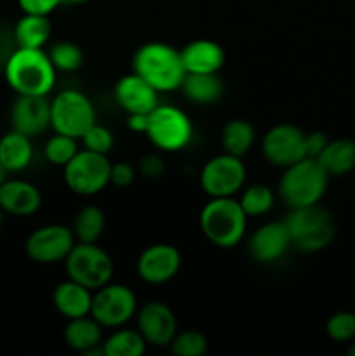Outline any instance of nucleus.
<instances>
[{
  "label": "nucleus",
  "mask_w": 355,
  "mask_h": 356,
  "mask_svg": "<svg viewBox=\"0 0 355 356\" xmlns=\"http://www.w3.org/2000/svg\"><path fill=\"white\" fill-rule=\"evenodd\" d=\"M58 70L44 49L17 47L3 65V76L17 96H49Z\"/></svg>",
  "instance_id": "f257e3e1"
},
{
  "label": "nucleus",
  "mask_w": 355,
  "mask_h": 356,
  "mask_svg": "<svg viewBox=\"0 0 355 356\" xmlns=\"http://www.w3.org/2000/svg\"><path fill=\"white\" fill-rule=\"evenodd\" d=\"M132 72L143 76L157 92L178 90L187 76L180 51L164 42H148L136 49Z\"/></svg>",
  "instance_id": "f03ea898"
},
{
  "label": "nucleus",
  "mask_w": 355,
  "mask_h": 356,
  "mask_svg": "<svg viewBox=\"0 0 355 356\" xmlns=\"http://www.w3.org/2000/svg\"><path fill=\"white\" fill-rule=\"evenodd\" d=\"M200 232L212 245L232 249L246 236L247 214L233 197L211 198L198 216Z\"/></svg>",
  "instance_id": "7ed1b4c3"
},
{
  "label": "nucleus",
  "mask_w": 355,
  "mask_h": 356,
  "mask_svg": "<svg viewBox=\"0 0 355 356\" xmlns=\"http://www.w3.org/2000/svg\"><path fill=\"white\" fill-rule=\"evenodd\" d=\"M329 184V174L317 159L298 160L285 167L278 181V197L289 209L308 207L320 204Z\"/></svg>",
  "instance_id": "20e7f679"
},
{
  "label": "nucleus",
  "mask_w": 355,
  "mask_h": 356,
  "mask_svg": "<svg viewBox=\"0 0 355 356\" xmlns=\"http://www.w3.org/2000/svg\"><path fill=\"white\" fill-rule=\"evenodd\" d=\"M284 222L291 235V243L299 252H319L331 245L336 235V222L333 214L322 205L289 209Z\"/></svg>",
  "instance_id": "39448f33"
},
{
  "label": "nucleus",
  "mask_w": 355,
  "mask_h": 356,
  "mask_svg": "<svg viewBox=\"0 0 355 356\" xmlns=\"http://www.w3.org/2000/svg\"><path fill=\"white\" fill-rule=\"evenodd\" d=\"M145 136L160 152L176 153L187 148L194 139V124L178 106L157 104L155 110L148 113Z\"/></svg>",
  "instance_id": "423d86ee"
},
{
  "label": "nucleus",
  "mask_w": 355,
  "mask_h": 356,
  "mask_svg": "<svg viewBox=\"0 0 355 356\" xmlns=\"http://www.w3.org/2000/svg\"><path fill=\"white\" fill-rule=\"evenodd\" d=\"M96 124L93 101L77 89H65L51 101V127L58 134L80 139L90 125Z\"/></svg>",
  "instance_id": "0eeeda50"
},
{
  "label": "nucleus",
  "mask_w": 355,
  "mask_h": 356,
  "mask_svg": "<svg viewBox=\"0 0 355 356\" xmlns=\"http://www.w3.org/2000/svg\"><path fill=\"white\" fill-rule=\"evenodd\" d=\"M68 278L90 291H97L113 278V259L96 243L77 242L65 259Z\"/></svg>",
  "instance_id": "6e6552de"
},
{
  "label": "nucleus",
  "mask_w": 355,
  "mask_h": 356,
  "mask_svg": "<svg viewBox=\"0 0 355 356\" xmlns=\"http://www.w3.org/2000/svg\"><path fill=\"white\" fill-rule=\"evenodd\" d=\"M65 183L70 191L80 197H94L110 184L111 163L106 155L79 149L65 167Z\"/></svg>",
  "instance_id": "1a4fd4ad"
},
{
  "label": "nucleus",
  "mask_w": 355,
  "mask_h": 356,
  "mask_svg": "<svg viewBox=\"0 0 355 356\" xmlns=\"http://www.w3.org/2000/svg\"><path fill=\"white\" fill-rule=\"evenodd\" d=\"M138 312V298L122 284H106L94 291L90 316L103 329H118L132 320Z\"/></svg>",
  "instance_id": "9d476101"
},
{
  "label": "nucleus",
  "mask_w": 355,
  "mask_h": 356,
  "mask_svg": "<svg viewBox=\"0 0 355 356\" xmlns=\"http://www.w3.org/2000/svg\"><path fill=\"white\" fill-rule=\"evenodd\" d=\"M247 169L242 159L223 152L204 163L200 170V188L209 198L233 197L246 184Z\"/></svg>",
  "instance_id": "9b49d317"
},
{
  "label": "nucleus",
  "mask_w": 355,
  "mask_h": 356,
  "mask_svg": "<svg viewBox=\"0 0 355 356\" xmlns=\"http://www.w3.org/2000/svg\"><path fill=\"white\" fill-rule=\"evenodd\" d=\"M77 243L72 228L63 225H45L33 229L24 242V252L33 263L54 264L66 259Z\"/></svg>",
  "instance_id": "f8f14e48"
},
{
  "label": "nucleus",
  "mask_w": 355,
  "mask_h": 356,
  "mask_svg": "<svg viewBox=\"0 0 355 356\" xmlns=\"http://www.w3.org/2000/svg\"><path fill=\"white\" fill-rule=\"evenodd\" d=\"M306 132L292 124H277L268 129L261 141V152L270 165L285 167L292 165L298 160L305 159Z\"/></svg>",
  "instance_id": "ddd939ff"
},
{
  "label": "nucleus",
  "mask_w": 355,
  "mask_h": 356,
  "mask_svg": "<svg viewBox=\"0 0 355 356\" xmlns=\"http://www.w3.org/2000/svg\"><path fill=\"white\" fill-rule=\"evenodd\" d=\"M136 325L146 344L167 348L178 334V320L173 309L160 301H150L136 312Z\"/></svg>",
  "instance_id": "4468645a"
},
{
  "label": "nucleus",
  "mask_w": 355,
  "mask_h": 356,
  "mask_svg": "<svg viewBox=\"0 0 355 356\" xmlns=\"http://www.w3.org/2000/svg\"><path fill=\"white\" fill-rule=\"evenodd\" d=\"M181 268V252L171 243H153L138 257L136 270L145 284L162 285L173 280Z\"/></svg>",
  "instance_id": "2eb2a0df"
},
{
  "label": "nucleus",
  "mask_w": 355,
  "mask_h": 356,
  "mask_svg": "<svg viewBox=\"0 0 355 356\" xmlns=\"http://www.w3.org/2000/svg\"><path fill=\"white\" fill-rule=\"evenodd\" d=\"M292 247L291 235L282 221H270L254 229L247 238V252L254 263L270 264L281 259Z\"/></svg>",
  "instance_id": "dca6fc26"
},
{
  "label": "nucleus",
  "mask_w": 355,
  "mask_h": 356,
  "mask_svg": "<svg viewBox=\"0 0 355 356\" xmlns=\"http://www.w3.org/2000/svg\"><path fill=\"white\" fill-rule=\"evenodd\" d=\"M14 131L35 138L51 127V101L47 96H17L10 108Z\"/></svg>",
  "instance_id": "f3484780"
},
{
  "label": "nucleus",
  "mask_w": 355,
  "mask_h": 356,
  "mask_svg": "<svg viewBox=\"0 0 355 356\" xmlns=\"http://www.w3.org/2000/svg\"><path fill=\"white\" fill-rule=\"evenodd\" d=\"M113 97L127 115L150 113L159 104V92L138 73H127L115 83Z\"/></svg>",
  "instance_id": "a211bd4d"
},
{
  "label": "nucleus",
  "mask_w": 355,
  "mask_h": 356,
  "mask_svg": "<svg viewBox=\"0 0 355 356\" xmlns=\"http://www.w3.org/2000/svg\"><path fill=\"white\" fill-rule=\"evenodd\" d=\"M42 205V193L35 184L24 179H6L0 184V207L3 214L26 218Z\"/></svg>",
  "instance_id": "6ab92c4d"
},
{
  "label": "nucleus",
  "mask_w": 355,
  "mask_h": 356,
  "mask_svg": "<svg viewBox=\"0 0 355 356\" xmlns=\"http://www.w3.org/2000/svg\"><path fill=\"white\" fill-rule=\"evenodd\" d=\"M187 73H219L225 66V49L209 38H197L180 51Z\"/></svg>",
  "instance_id": "aec40b11"
},
{
  "label": "nucleus",
  "mask_w": 355,
  "mask_h": 356,
  "mask_svg": "<svg viewBox=\"0 0 355 356\" xmlns=\"http://www.w3.org/2000/svg\"><path fill=\"white\" fill-rule=\"evenodd\" d=\"M63 339L66 346L87 356L103 355V327L90 315L72 318L63 330ZM104 356V355H103Z\"/></svg>",
  "instance_id": "412c9836"
},
{
  "label": "nucleus",
  "mask_w": 355,
  "mask_h": 356,
  "mask_svg": "<svg viewBox=\"0 0 355 356\" xmlns=\"http://www.w3.org/2000/svg\"><path fill=\"white\" fill-rule=\"evenodd\" d=\"M52 305L56 312L66 320L87 316L90 315V306H93V291L68 278L54 289Z\"/></svg>",
  "instance_id": "4be33fe9"
},
{
  "label": "nucleus",
  "mask_w": 355,
  "mask_h": 356,
  "mask_svg": "<svg viewBox=\"0 0 355 356\" xmlns=\"http://www.w3.org/2000/svg\"><path fill=\"white\" fill-rule=\"evenodd\" d=\"M33 159L31 138L17 131H9L0 138V162L10 172H21Z\"/></svg>",
  "instance_id": "5701e85b"
},
{
  "label": "nucleus",
  "mask_w": 355,
  "mask_h": 356,
  "mask_svg": "<svg viewBox=\"0 0 355 356\" xmlns=\"http://www.w3.org/2000/svg\"><path fill=\"white\" fill-rule=\"evenodd\" d=\"M317 160L329 174V177L345 176L355 169V141L347 138L333 139V141L329 139Z\"/></svg>",
  "instance_id": "b1692460"
},
{
  "label": "nucleus",
  "mask_w": 355,
  "mask_h": 356,
  "mask_svg": "<svg viewBox=\"0 0 355 356\" xmlns=\"http://www.w3.org/2000/svg\"><path fill=\"white\" fill-rule=\"evenodd\" d=\"M52 35V24L49 16L40 14H24L14 26V40L17 47L44 49Z\"/></svg>",
  "instance_id": "393cba45"
},
{
  "label": "nucleus",
  "mask_w": 355,
  "mask_h": 356,
  "mask_svg": "<svg viewBox=\"0 0 355 356\" xmlns=\"http://www.w3.org/2000/svg\"><path fill=\"white\" fill-rule=\"evenodd\" d=\"M180 89L188 101L197 104H212L223 96L218 73H187Z\"/></svg>",
  "instance_id": "a878e982"
},
{
  "label": "nucleus",
  "mask_w": 355,
  "mask_h": 356,
  "mask_svg": "<svg viewBox=\"0 0 355 356\" xmlns=\"http://www.w3.org/2000/svg\"><path fill=\"white\" fill-rule=\"evenodd\" d=\"M219 141H221L223 152L242 159L254 146V141H256V129L246 118H233V120L226 122L223 125Z\"/></svg>",
  "instance_id": "bb28decb"
},
{
  "label": "nucleus",
  "mask_w": 355,
  "mask_h": 356,
  "mask_svg": "<svg viewBox=\"0 0 355 356\" xmlns=\"http://www.w3.org/2000/svg\"><path fill=\"white\" fill-rule=\"evenodd\" d=\"M146 346L148 344L143 339L139 330L120 329V327L101 343L104 356H143Z\"/></svg>",
  "instance_id": "cd10ccee"
},
{
  "label": "nucleus",
  "mask_w": 355,
  "mask_h": 356,
  "mask_svg": "<svg viewBox=\"0 0 355 356\" xmlns=\"http://www.w3.org/2000/svg\"><path fill=\"white\" fill-rule=\"evenodd\" d=\"M104 226H106L104 212L96 205H86L77 212L72 229L77 242L96 243L103 235Z\"/></svg>",
  "instance_id": "c85d7f7f"
},
{
  "label": "nucleus",
  "mask_w": 355,
  "mask_h": 356,
  "mask_svg": "<svg viewBox=\"0 0 355 356\" xmlns=\"http://www.w3.org/2000/svg\"><path fill=\"white\" fill-rule=\"evenodd\" d=\"M239 202L247 218H260L271 211L275 204V195L267 184H251L244 188Z\"/></svg>",
  "instance_id": "c756f323"
},
{
  "label": "nucleus",
  "mask_w": 355,
  "mask_h": 356,
  "mask_svg": "<svg viewBox=\"0 0 355 356\" xmlns=\"http://www.w3.org/2000/svg\"><path fill=\"white\" fill-rule=\"evenodd\" d=\"M49 58H51L52 65L58 72L72 73L82 66L84 63V52L77 44L68 40L56 42L51 49H49Z\"/></svg>",
  "instance_id": "7c9ffc66"
},
{
  "label": "nucleus",
  "mask_w": 355,
  "mask_h": 356,
  "mask_svg": "<svg viewBox=\"0 0 355 356\" xmlns=\"http://www.w3.org/2000/svg\"><path fill=\"white\" fill-rule=\"evenodd\" d=\"M77 141H79V139L54 132V136L49 138V141L45 143V148H44L45 160L56 167H65L66 163H68L70 160L79 153Z\"/></svg>",
  "instance_id": "2f4dec72"
},
{
  "label": "nucleus",
  "mask_w": 355,
  "mask_h": 356,
  "mask_svg": "<svg viewBox=\"0 0 355 356\" xmlns=\"http://www.w3.org/2000/svg\"><path fill=\"white\" fill-rule=\"evenodd\" d=\"M207 337L198 330H183L174 336L169 344L171 353L176 356H202L207 351Z\"/></svg>",
  "instance_id": "473e14b6"
},
{
  "label": "nucleus",
  "mask_w": 355,
  "mask_h": 356,
  "mask_svg": "<svg viewBox=\"0 0 355 356\" xmlns=\"http://www.w3.org/2000/svg\"><path fill=\"white\" fill-rule=\"evenodd\" d=\"M327 336L338 343H347L355 337V313L338 312L326 322Z\"/></svg>",
  "instance_id": "72a5a7b5"
},
{
  "label": "nucleus",
  "mask_w": 355,
  "mask_h": 356,
  "mask_svg": "<svg viewBox=\"0 0 355 356\" xmlns=\"http://www.w3.org/2000/svg\"><path fill=\"white\" fill-rule=\"evenodd\" d=\"M80 141H82L84 148L94 153H101V155H108L115 145L113 134H111L110 129L100 125L97 122L87 129L86 134L80 138Z\"/></svg>",
  "instance_id": "f704fd0d"
},
{
  "label": "nucleus",
  "mask_w": 355,
  "mask_h": 356,
  "mask_svg": "<svg viewBox=\"0 0 355 356\" xmlns=\"http://www.w3.org/2000/svg\"><path fill=\"white\" fill-rule=\"evenodd\" d=\"M138 172L146 179H160L166 172V162L157 153L143 155L138 162Z\"/></svg>",
  "instance_id": "c9c22d12"
},
{
  "label": "nucleus",
  "mask_w": 355,
  "mask_h": 356,
  "mask_svg": "<svg viewBox=\"0 0 355 356\" xmlns=\"http://www.w3.org/2000/svg\"><path fill=\"white\" fill-rule=\"evenodd\" d=\"M136 179V169L134 165L127 162L111 163L110 169V184L117 188H127L131 186L132 181Z\"/></svg>",
  "instance_id": "e433bc0d"
},
{
  "label": "nucleus",
  "mask_w": 355,
  "mask_h": 356,
  "mask_svg": "<svg viewBox=\"0 0 355 356\" xmlns=\"http://www.w3.org/2000/svg\"><path fill=\"white\" fill-rule=\"evenodd\" d=\"M61 2L63 0H17L24 14H40V16H49L54 13Z\"/></svg>",
  "instance_id": "4c0bfd02"
},
{
  "label": "nucleus",
  "mask_w": 355,
  "mask_h": 356,
  "mask_svg": "<svg viewBox=\"0 0 355 356\" xmlns=\"http://www.w3.org/2000/svg\"><path fill=\"white\" fill-rule=\"evenodd\" d=\"M327 143H329V138H327L326 132L315 131V132H310V134H306V138H305L306 156H308V159H319V155L324 152V148L327 146Z\"/></svg>",
  "instance_id": "58836bf2"
},
{
  "label": "nucleus",
  "mask_w": 355,
  "mask_h": 356,
  "mask_svg": "<svg viewBox=\"0 0 355 356\" xmlns=\"http://www.w3.org/2000/svg\"><path fill=\"white\" fill-rule=\"evenodd\" d=\"M148 127V113H132L127 115V129L131 132L145 134Z\"/></svg>",
  "instance_id": "ea45409f"
},
{
  "label": "nucleus",
  "mask_w": 355,
  "mask_h": 356,
  "mask_svg": "<svg viewBox=\"0 0 355 356\" xmlns=\"http://www.w3.org/2000/svg\"><path fill=\"white\" fill-rule=\"evenodd\" d=\"M7 176H9V170H7L6 167H3V163L0 162V184L7 179Z\"/></svg>",
  "instance_id": "a19ab883"
},
{
  "label": "nucleus",
  "mask_w": 355,
  "mask_h": 356,
  "mask_svg": "<svg viewBox=\"0 0 355 356\" xmlns=\"http://www.w3.org/2000/svg\"><path fill=\"white\" fill-rule=\"evenodd\" d=\"M70 3H84V2H89V0H66Z\"/></svg>",
  "instance_id": "79ce46f5"
},
{
  "label": "nucleus",
  "mask_w": 355,
  "mask_h": 356,
  "mask_svg": "<svg viewBox=\"0 0 355 356\" xmlns=\"http://www.w3.org/2000/svg\"><path fill=\"white\" fill-rule=\"evenodd\" d=\"M348 355H350V356H355V343L352 344V348H350V350H348Z\"/></svg>",
  "instance_id": "37998d69"
},
{
  "label": "nucleus",
  "mask_w": 355,
  "mask_h": 356,
  "mask_svg": "<svg viewBox=\"0 0 355 356\" xmlns=\"http://www.w3.org/2000/svg\"><path fill=\"white\" fill-rule=\"evenodd\" d=\"M2 221H3V211L2 207H0V226H2Z\"/></svg>",
  "instance_id": "c03bdc74"
}]
</instances>
